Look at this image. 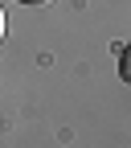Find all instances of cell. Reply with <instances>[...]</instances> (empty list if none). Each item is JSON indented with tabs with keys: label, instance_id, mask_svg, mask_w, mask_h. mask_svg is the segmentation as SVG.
Returning a JSON list of instances; mask_svg holds the SVG:
<instances>
[{
	"label": "cell",
	"instance_id": "6da1fadb",
	"mask_svg": "<svg viewBox=\"0 0 131 148\" xmlns=\"http://www.w3.org/2000/svg\"><path fill=\"white\" fill-rule=\"evenodd\" d=\"M119 74H123V82H131V45L123 49V58H119Z\"/></svg>",
	"mask_w": 131,
	"mask_h": 148
},
{
	"label": "cell",
	"instance_id": "7a4b0ae2",
	"mask_svg": "<svg viewBox=\"0 0 131 148\" xmlns=\"http://www.w3.org/2000/svg\"><path fill=\"white\" fill-rule=\"evenodd\" d=\"M0 41H4V8H0Z\"/></svg>",
	"mask_w": 131,
	"mask_h": 148
},
{
	"label": "cell",
	"instance_id": "3957f363",
	"mask_svg": "<svg viewBox=\"0 0 131 148\" xmlns=\"http://www.w3.org/2000/svg\"><path fill=\"white\" fill-rule=\"evenodd\" d=\"M21 4H49V0H21Z\"/></svg>",
	"mask_w": 131,
	"mask_h": 148
}]
</instances>
